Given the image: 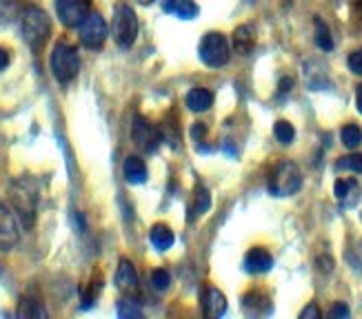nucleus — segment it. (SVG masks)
Masks as SVG:
<instances>
[{
	"instance_id": "f257e3e1",
	"label": "nucleus",
	"mask_w": 362,
	"mask_h": 319,
	"mask_svg": "<svg viewBox=\"0 0 362 319\" xmlns=\"http://www.w3.org/2000/svg\"><path fill=\"white\" fill-rule=\"evenodd\" d=\"M9 204L23 229H31L38 213V184L29 175H21L9 184Z\"/></svg>"
},
{
	"instance_id": "f03ea898",
	"label": "nucleus",
	"mask_w": 362,
	"mask_h": 319,
	"mask_svg": "<svg viewBox=\"0 0 362 319\" xmlns=\"http://www.w3.org/2000/svg\"><path fill=\"white\" fill-rule=\"evenodd\" d=\"M21 29H23L25 42L38 54V52H42V47L52 36V20H49V16H47V11L31 5L23 11Z\"/></svg>"
},
{
	"instance_id": "7ed1b4c3",
	"label": "nucleus",
	"mask_w": 362,
	"mask_h": 319,
	"mask_svg": "<svg viewBox=\"0 0 362 319\" xmlns=\"http://www.w3.org/2000/svg\"><path fill=\"white\" fill-rule=\"evenodd\" d=\"M49 65H52V73L58 80L60 85H69L71 80L78 76L81 71V58H78V52L74 49L71 44L67 42H58L52 52L49 58Z\"/></svg>"
},
{
	"instance_id": "20e7f679",
	"label": "nucleus",
	"mask_w": 362,
	"mask_h": 319,
	"mask_svg": "<svg viewBox=\"0 0 362 319\" xmlns=\"http://www.w3.org/2000/svg\"><path fill=\"white\" fill-rule=\"evenodd\" d=\"M300 186H303V173H300V169H298L296 162L285 160V162H280L274 169V175L269 180V191L274 195L289 198V195L296 193V191H300Z\"/></svg>"
},
{
	"instance_id": "39448f33",
	"label": "nucleus",
	"mask_w": 362,
	"mask_h": 319,
	"mask_svg": "<svg viewBox=\"0 0 362 319\" xmlns=\"http://www.w3.org/2000/svg\"><path fill=\"white\" fill-rule=\"evenodd\" d=\"M112 34L120 49H129L138 38V18L136 11L129 5H118L114 9V23H112Z\"/></svg>"
},
{
	"instance_id": "423d86ee",
	"label": "nucleus",
	"mask_w": 362,
	"mask_h": 319,
	"mask_svg": "<svg viewBox=\"0 0 362 319\" xmlns=\"http://www.w3.org/2000/svg\"><path fill=\"white\" fill-rule=\"evenodd\" d=\"M198 54H200L202 65L218 69L227 65V60H229V42L220 31H209V34H204V38L200 40Z\"/></svg>"
},
{
	"instance_id": "0eeeda50",
	"label": "nucleus",
	"mask_w": 362,
	"mask_h": 319,
	"mask_svg": "<svg viewBox=\"0 0 362 319\" xmlns=\"http://www.w3.org/2000/svg\"><path fill=\"white\" fill-rule=\"evenodd\" d=\"M132 138H134V145L140 151H145V153H153L156 149L160 147V142H163V133L156 129V126L147 118H143V116H136L134 118Z\"/></svg>"
},
{
	"instance_id": "6e6552de",
	"label": "nucleus",
	"mask_w": 362,
	"mask_h": 319,
	"mask_svg": "<svg viewBox=\"0 0 362 319\" xmlns=\"http://www.w3.org/2000/svg\"><path fill=\"white\" fill-rule=\"evenodd\" d=\"M107 40V23L98 11H89L81 23V42L87 49H100Z\"/></svg>"
},
{
	"instance_id": "1a4fd4ad",
	"label": "nucleus",
	"mask_w": 362,
	"mask_h": 319,
	"mask_svg": "<svg viewBox=\"0 0 362 319\" xmlns=\"http://www.w3.org/2000/svg\"><path fill=\"white\" fill-rule=\"evenodd\" d=\"M56 11L65 27H81L89 16V0H56Z\"/></svg>"
},
{
	"instance_id": "9d476101",
	"label": "nucleus",
	"mask_w": 362,
	"mask_h": 319,
	"mask_svg": "<svg viewBox=\"0 0 362 319\" xmlns=\"http://www.w3.org/2000/svg\"><path fill=\"white\" fill-rule=\"evenodd\" d=\"M18 242V217L13 209L9 211L5 204H0V251H11Z\"/></svg>"
},
{
	"instance_id": "9b49d317",
	"label": "nucleus",
	"mask_w": 362,
	"mask_h": 319,
	"mask_svg": "<svg viewBox=\"0 0 362 319\" xmlns=\"http://www.w3.org/2000/svg\"><path fill=\"white\" fill-rule=\"evenodd\" d=\"M116 289L124 295V297H134L140 289L138 284V273L129 260H120L118 270H116Z\"/></svg>"
},
{
	"instance_id": "f8f14e48",
	"label": "nucleus",
	"mask_w": 362,
	"mask_h": 319,
	"mask_svg": "<svg viewBox=\"0 0 362 319\" xmlns=\"http://www.w3.org/2000/svg\"><path fill=\"white\" fill-rule=\"evenodd\" d=\"M274 266V258L269 251H264L260 246L251 248L245 255V270L251 275H262V273H269Z\"/></svg>"
},
{
	"instance_id": "ddd939ff",
	"label": "nucleus",
	"mask_w": 362,
	"mask_h": 319,
	"mask_svg": "<svg viewBox=\"0 0 362 319\" xmlns=\"http://www.w3.org/2000/svg\"><path fill=\"white\" fill-rule=\"evenodd\" d=\"M202 308L209 317H223L227 313V297L218 289H214V286H209L202 293Z\"/></svg>"
},
{
	"instance_id": "4468645a",
	"label": "nucleus",
	"mask_w": 362,
	"mask_h": 319,
	"mask_svg": "<svg viewBox=\"0 0 362 319\" xmlns=\"http://www.w3.org/2000/svg\"><path fill=\"white\" fill-rule=\"evenodd\" d=\"M187 107L194 111V114H202V111H209L211 104H214V93L209 89H204V87H196L187 93V98H185Z\"/></svg>"
},
{
	"instance_id": "2eb2a0df",
	"label": "nucleus",
	"mask_w": 362,
	"mask_h": 319,
	"mask_svg": "<svg viewBox=\"0 0 362 319\" xmlns=\"http://www.w3.org/2000/svg\"><path fill=\"white\" fill-rule=\"evenodd\" d=\"M254 47H256L254 27L243 25V27H238L233 31V49H235V54L249 56L251 52H254Z\"/></svg>"
},
{
	"instance_id": "dca6fc26",
	"label": "nucleus",
	"mask_w": 362,
	"mask_h": 319,
	"mask_svg": "<svg viewBox=\"0 0 362 319\" xmlns=\"http://www.w3.org/2000/svg\"><path fill=\"white\" fill-rule=\"evenodd\" d=\"M334 195L342 206H354L360 198V186L356 180H338L334 186Z\"/></svg>"
},
{
	"instance_id": "f3484780",
	"label": "nucleus",
	"mask_w": 362,
	"mask_h": 319,
	"mask_svg": "<svg viewBox=\"0 0 362 319\" xmlns=\"http://www.w3.org/2000/svg\"><path fill=\"white\" fill-rule=\"evenodd\" d=\"M124 178L129 184H143L147 180V164L138 155H129L124 160Z\"/></svg>"
},
{
	"instance_id": "a211bd4d",
	"label": "nucleus",
	"mask_w": 362,
	"mask_h": 319,
	"mask_svg": "<svg viewBox=\"0 0 362 319\" xmlns=\"http://www.w3.org/2000/svg\"><path fill=\"white\" fill-rule=\"evenodd\" d=\"M149 242L158 251H167V248L174 246L176 235H174V231H171L167 224H153L151 231H149Z\"/></svg>"
},
{
	"instance_id": "6ab92c4d",
	"label": "nucleus",
	"mask_w": 362,
	"mask_h": 319,
	"mask_svg": "<svg viewBox=\"0 0 362 319\" xmlns=\"http://www.w3.org/2000/svg\"><path fill=\"white\" fill-rule=\"evenodd\" d=\"M21 319H45L47 317V308L42 306L40 299H34V297H23L21 304H18V311H16Z\"/></svg>"
},
{
	"instance_id": "aec40b11",
	"label": "nucleus",
	"mask_w": 362,
	"mask_h": 319,
	"mask_svg": "<svg viewBox=\"0 0 362 319\" xmlns=\"http://www.w3.org/2000/svg\"><path fill=\"white\" fill-rule=\"evenodd\" d=\"M165 11L176 13L178 18H182V20H194L200 9H198V5L194 3V0H167Z\"/></svg>"
},
{
	"instance_id": "412c9836",
	"label": "nucleus",
	"mask_w": 362,
	"mask_h": 319,
	"mask_svg": "<svg viewBox=\"0 0 362 319\" xmlns=\"http://www.w3.org/2000/svg\"><path fill=\"white\" fill-rule=\"evenodd\" d=\"M340 140H342V145L347 149H356V147H360V142H362V129L358 124H347L340 131Z\"/></svg>"
},
{
	"instance_id": "4be33fe9",
	"label": "nucleus",
	"mask_w": 362,
	"mask_h": 319,
	"mask_svg": "<svg viewBox=\"0 0 362 319\" xmlns=\"http://www.w3.org/2000/svg\"><path fill=\"white\" fill-rule=\"evenodd\" d=\"M316 44L320 47L322 52H332L334 49V40H332V34H329L327 25L316 18Z\"/></svg>"
},
{
	"instance_id": "5701e85b",
	"label": "nucleus",
	"mask_w": 362,
	"mask_h": 319,
	"mask_svg": "<svg viewBox=\"0 0 362 319\" xmlns=\"http://www.w3.org/2000/svg\"><path fill=\"white\" fill-rule=\"evenodd\" d=\"M274 136L278 138V142H282V145H291L293 138H296V131L287 120H280L274 126Z\"/></svg>"
},
{
	"instance_id": "b1692460",
	"label": "nucleus",
	"mask_w": 362,
	"mask_h": 319,
	"mask_svg": "<svg viewBox=\"0 0 362 319\" xmlns=\"http://www.w3.org/2000/svg\"><path fill=\"white\" fill-rule=\"evenodd\" d=\"M209 206H211V195H209V191L204 188V186H198V191H196V202H194V213H196V215L207 213V211H209Z\"/></svg>"
},
{
	"instance_id": "393cba45",
	"label": "nucleus",
	"mask_w": 362,
	"mask_h": 319,
	"mask_svg": "<svg viewBox=\"0 0 362 319\" xmlns=\"http://www.w3.org/2000/svg\"><path fill=\"white\" fill-rule=\"evenodd\" d=\"M169 284H171V275L167 273L165 268H156L153 273H151V286L156 291H167L169 289Z\"/></svg>"
},
{
	"instance_id": "a878e982",
	"label": "nucleus",
	"mask_w": 362,
	"mask_h": 319,
	"mask_svg": "<svg viewBox=\"0 0 362 319\" xmlns=\"http://www.w3.org/2000/svg\"><path fill=\"white\" fill-rule=\"evenodd\" d=\"M118 317L129 319V317H143V311L136 306V301H132L129 297H124L118 304Z\"/></svg>"
},
{
	"instance_id": "bb28decb",
	"label": "nucleus",
	"mask_w": 362,
	"mask_h": 319,
	"mask_svg": "<svg viewBox=\"0 0 362 319\" xmlns=\"http://www.w3.org/2000/svg\"><path fill=\"white\" fill-rule=\"evenodd\" d=\"M338 169H347V171L362 173V153H356V155H349V157H340Z\"/></svg>"
},
{
	"instance_id": "cd10ccee",
	"label": "nucleus",
	"mask_w": 362,
	"mask_h": 319,
	"mask_svg": "<svg viewBox=\"0 0 362 319\" xmlns=\"http://www.w3.org/2000/svg\"><path fill=\"white\" fill-rule=\"evenodd\" d=\"M349 69L356 73V76H362V49L354 52L349 56Z\"/></svg>"
},
{
	"instance_id": "c85d7f7f",
	"label": "nucleus",
	"mask_w": 362,
	"mask_h": 319,
	"mask_svg": "<svg viewBox=\"0 0 362 319\" xmlns=\"http://www.w3.org/2000/svg\"><path fill=\"white\" fill-rule=\"evenodd\" d=\"M329 317H338V319H347L349 317V306L342 304V301H338V304L332 306V311H329Z\"/></svg>"
},
{
	"instance_id": "c756f323",
	"label": "nucleus",
	"mask_w": 362,
	"mask_h": 319,
	"mask_svg": "<svg viewBox=\"0 0 362 319\" xmlns=\"http://www.w3.org/2000/svg\"><path fill=\"white\" fill-rule=\"evenodd\" d=\"M300 319H320V308L316 304H309L303 313H300Z\"/></svg>"
},
{
	"instance_id": "7c9ffc66",
	"label": "nucleus",
	"mask_w": 362,
	"mask_h": 319,
	"mask_svg": "<svg viewBox=\"0 0 362 319\" xmlns=\"http://www.w3.org/2000/svg\"><path fill=\"white\" fill-rule=\"evenodd\" d=\"M318 264H322L320 268L325 270V273H329V270L334 268V260H329V258H320V260H318Z\"/></svg>"
},
{
	"instance_id": "2f4dec72",
	"label": "nucleus",
	"mask_w": 362,
	"mask_h": 319,
	"mask_svg": "<svg viewBox=\"0 0 362 319\" xmlns=\"http://www.w3.org/2000/svg\"><path fill=\"white\" fill-rule=\"evenodd\" d=\"M7 65H9V52L0 49V71H3V69H5Z\"/></svg>"
},
{
	"instance_id": "473e14b6",
	"label": "nucleus",
	"mask_w": 362,
	"mask_h": 319,
	"mask_svg": "<svg viewBox=\"0 0 362 319\" xmlns=\"http://www.w3.org/2000/svg\"><path fill=\"white\" fill-rule=\"evenodd\" d=\"M356 104H358V111L362 114V85H360L358 91H356Z\"/></svg>"
},
{
	"instance_id": "72a5a7b5",
	"label": "nucleus",
	"mask_w": 362,
	"mask_h": 319,
	"mask_svg": "<svg viewBox=\"0 0 362 319\" xmlns=\"http://www.w3.org/2000/svg\"><path fill=\"white\" fill-rule=\"evenodd\" d=\"M138 3H140V5H151L153 0H138Z\"/></svg>"
}]
</instances>
